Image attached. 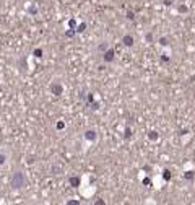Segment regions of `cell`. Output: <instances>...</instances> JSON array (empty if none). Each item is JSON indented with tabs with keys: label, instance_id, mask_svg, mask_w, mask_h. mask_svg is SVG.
I'll return each mask as SVG.
<instances>
[{
	"label": "cell",
	"instance_id": "obj_9",
	"mask_svg": "<svg viewBox=\"0 0 195 205\" xmlns=\"http://www.w3.org/2000/svg\"><path fill=\"white\" fill-rule=\"evenodd\" d=\"M148 138H150L151 142H156V140H159V134H158L156 130H150L148 132Z\"/></svg>",
	"mask_w": 195,
	"mask_h": 205
},
{
	"label": "cell",
	"instance_id": "obj_24",
	"mask_svg": "<svg viewBox=\"0 0 195 205\" xmlns=\"http://www.w3.org/2000/svg\"><path fill=\"white\" fill-rule=\"evenodd\" d=\"M143 171H145V173H150V171H151V168L148 166V164H145V166H143Z\"/></svg>",
	"mask_w": 195,
	"mask_h": 205
},
{
	"label": "cell",
	"instance_id": "obj_7",
	"mask_svg": "<svg viewBox=\"0 0 195 205\" xmlns=\"http://www.w3.org/2000/svg\"><path fill=\"white\" fill-rule=\"evenodd\" d=\"M163 179H164V182H169V181L172 179V173H171V169H167V168L163 169Z\"/></svg>",
	"mask_w": 195,
	"mask_h": 205
},
{
	"label": "cell",
	"instance_id": "obj_2",
	"mask_svg": "<svg viewBox=\"0 0 195 205\" xmlns=\"http://www.w3.org/2000/svg\"><path fill=\"white\" fill-rule=\"evenodd\" d=\"M101 59L104 64H112L115 60V51L112 49V47H109V49H106L104 52L101 54Z\"/></svg>",
	"mask_w": 195,
	"mask_h": 205
},
{
	"label": "cell",
	"instance_id": "obj_21",
	"mask_svg": "<svg viewBox=\"0 0 195 205\" xmlns=\"http://www.w3.org/2000/svg\"><path fill=\"white\" fill-rule=\"evenodd\" d=\"M172 4H174V0H163V5H164V7H171Z\"/></svg>",
	"mask_w": 195,
	"mask_h": 205
},
{
	"label": "cell",
	"instance_id": "obj_10",
	"mask_svg": "<svg viewBox=\"0 0 195 205\" xmlns=\"http://www.w3.org/2000/svg\"><path fill=\"white\" fill-rule=\"evenodd\" d=\"M158 44H159L161 47H167L169 46V39H167L166 36H161V38L158 39Z\"/></svg>",
	"mask_w": 195,
	"mask_h": 205
},
{
	"label": "cell",
	"instance_id": "obj_15",
	"mask_svg": "<svg viewBox=\"0 0 195 205\" xmlns=\"http://www.w3.org/2000/svg\"><path fill=\"white\" fill-rule=\"evenodd\" d=\"M85 29H86V23L83 21V23H80V25H78L77 28H75V33H83Z\"/></svg>",
	"mask_w": 195,
	"mask_h": 205
},
{
	"label": "cell",
	"instance_id": "obj_19",
	"mask_svg": "<svg viewBox=\"0 0 195 205\" xmlns=\"http://www.w3.org/2000/svg\"><path fill=\"white\" fill-rule=\"evenodd\" d=\"M161 60H163V62H166V64H167V62H171V57L167 56V54H161Z\"/></svg>",
	"mask_w": 195,
	"mask_h": 205
},
{
	"label": "cell",
	"instance_id": "obj_11",
	"mask_svg": "<svg viewBox=\"0 0 195 205\" xmlns=\"http://www.w3.org/2000/svg\"><path fill=\"white\" fill-rule=\"evenodd\" d=\"M70 184H72L73 187H78V186H80V177H77V176L70 177Z\"/></svg>",
	"mask_w": 195,
	"mask_h": 205
},
{
	"label": "cell",
	"instance_id": "obj_12",
	"mask_svg": "<svg viewBox=\"0 0 195 205\" xmlns=\"http://www.w3.org/2000/svg\"><path fill=\"white\" fill-rule=\"evenodd\" d=\"M125 18H127V20H130V21H133V20H135V11H133V10H127L125 11Z\"/></svg>",
	"mask_w": 195,
	"mask_h": 205
},
{
	"label": "cell",
	"instance_id": "obj_23",
	"mask_svg": "<svg viewBox=\"0 0 195 205\" xmlns=\"http://www.w3.org/2000/svg\"><path fill=\"white\" fill-rule=\"evenodd\" d=\"M34 56L36 57H42V49H36L34 51Z\"/></svg>",
	"mask_w": 195,
	"mask_h": 205
},
{
	"label": "cell",
	"instance_id": "obj_5",
	"mask_svg": "<svg viewBox=\"0 0 195 205\" xmlns=\"http://www.w3.org/2000/svg\"><path fill=\"white\" fill-rule=\"evenodd\" d=\"M51 91H52L56 96H60L63 93V86L60 85V83H52V85H51Z\"/></svg>",
	"mask_w": 195,
	"mask_h": 205
},
{
	"label": "cell",
	"instance_id": "obj_8",
	"mask_svg": "<svg viewBox=\"0 0 195 205\" xmlns=\"http://www.w3.org/2000/svg\"><path fill=\"white\" fill-rule=\"evenodd\" d=\"M182 177H184L185 181H189V182H192V181H195V173L194 171H185V173L182 174Z\"/></svg>",
	"mask_w": 195,
	"mask_h": 205
},
{
	"label": "cell",
	"instance_id": "obj_25",
	"mask_svg": "<svg viewBox=\"0 0 195 205\" xmlns=\"http://www.w3.org/2000/svg\"><path fill=\"white\" fill-rule=\"evenodd\" d=\"M65 127V124H63V122H57V129H63Z\"/></svg>",
	"mask_w": 195,
	"mask_h": 205
},
{
	"label": "cell",
	"instance_id": "obj_16",
	"mask_svg": "<svg viewBox=\"0 0 195 205\" xmlns=\"http://www.w3.org/2000/svg\"><path fill=\"white\" fill-rule=\"evenodd\" d=\"M177 11H179V13H187L189 7H187V5H177Z\"/></svg>",
	"mask_w": 195,
	"mask_h": 205
},
{
	"label": "cell",
	"instance_id": "obj_14",
	"mask_svg": "<svg viewBox=\"0 0 195 205\" xmlns=\"http://www.w3.org/2000/svg\"><path fill=\"white\" fill-rule=\"evenodd\" d=\"M124 138H125V140L132 138V129L130 127H125V130H124Z\"/></svg>",
	"mask_w": 195,
	"mask_h": 205
},
{
	"label": "cell",
	"instance_id": "obj_4",
	"mask_svg": "<svg viewBox=\"0 0 195 205\" xmlns=\"http://www.w3.org/2000/svg\"><path fill=\"white\" fill-rule=\"evenodd\" d=\"M122 44H124V47H129V49H132V47L135 46V36L130 34V33L124 34V36H122Z\"/></svg>",
	"mask_w": 195,
	"mask_h": 205
},
{
	"label": "cell",
	"instance_id": "obj_17",
	"mask_svg": "<svg viewBox=\"0 0 195 205\" xmlns=\"http://www.w3.org/2000/svg\"><path fill=\"white\" fill-rule=\"evenodd\" d=\"M145 41H146V43H153V41H154L153 34H151V33H146V34H145Z\"/></svg>",
	"mask_w": 195,
	"mask_h": 205
},
{
	"label": "cell",
	"instance_id": "obj_26",
	"mask_svg": "<svg viewBox=\"0 0 195 205\" xmlns=\"http://www.w3.org/2000/svg\"><path fill=\"white\" fill-rule=\"evenodd\" d=\"M4 161H5V156H4V155H0V164H2Z\"/></svg>",
	"mask_w": 195,
	"mask_h": 205
},
{
	"label": "cell",
	"instance_id": "obj_3",
	"mask_svg": "<svg viewBox=\"0 0 195 205\" xmlns=\"http://www.w3.org/2000/svg\"><path fill=\"white\" fill-rule=\"evenodd\" d=\"M83 137H85V140L90 142V143H96V140H98V130L94 127L86 129V130L83 132Z\"/></svg>",
	"mask_w": 195,
	"mask_h": 205
},
{
	"label": "cell",
	"instance_id": "obj_6",
	"mask_svg": "<svg viewBox=\"0 0 195 205\" xmlns=\"http://www.w3.org/2000/svg\"><path fill=\"white\" fill-rule=\"evenodd\" d=\"M109 47H111V46H109V43H107V41H101V43L98 44V52H99V54H102L106 49H109Z\"/></svg>",
	"mask_w": 195,
	"mask_h": 205
},
{
	"label": "cell",
	"instance_id": "obj_18",
	"mask_svg": "<svg viewBox=\"0 0 195 205\" xmlns=\"http://www.w3.org/2000/svg\"><path fill=\"white\" fill-rule=\"evenodd\" d=\"M142 182H143V186H146V187H150V186H151V179H150V177H143Z\"/></svg>",
	"mask_w": 195,
	"mask_h": 205
},
{
	"label": "cell",
	"instance_id": "obj_13",
	"mask_svg": "<svg viewBox=\"0 0 195 205\" xmlns=\"http://www.w3.org/2000/svg\"><path fill=\"white\" fill-rule=\"evenodd\" d=\"M99 106H101V103H99V101H93L91 104H88V107L93 109V111H98V109H99Z\"/></svg>",
	"mask_w": 195,
	"mask_h": 205
},
{
	"label": "cell",
	"instance_id": "obj_20",
	"mask_svg": "<svg viewBox=\"0 0 195 205\" xmlns=\"http://www.w3.org/2000/svg\"><path fill=\"white\" fill-rule=\"evenodd\" d=\"M68 26H70L72 29H75V28H77V20H70V21H68Z\"/></svg>",
	"mask_w": 195,
	"mask_h": 205
},
{
	"label": "cell",
	"instance_id": "obj_1",
	"mask_svg": "<svg viewBox=\"0 0 195 205\" xmlns=\"http://www.w3.org/2000/svg\"><path fill=\"white\" fill-rule=\"evenodd\" d=\"M26 184V177H24L23 173H20V171H16V173L13 174V177H11V187L13 189H21Z\"/></svg>",
	"mask_w": 195,
	"mask_h": 205
},
{
	"label": "cell",
	"instance_id": "obj_22",
	"mask_svg": "<svg viewBox=\"0 0 195 205\" xmlns=\"http://www.w3.org/2000/svg\"><path fill=\"white\" fill-rule=\"evenodd\" d=\"M73 34H75V29H72V28H70V29H68V31H67V33H65V36H67V38H72V36H73Z\"/></svg>",
	"mask_w": 195,
	"mask_h": 205
}]
</instances>
